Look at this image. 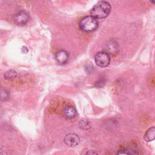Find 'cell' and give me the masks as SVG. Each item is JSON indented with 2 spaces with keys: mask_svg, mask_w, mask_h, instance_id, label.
<instances>
[{
  "mask_svg": "<svg viewBox=\"0 0 155 155\" xmlns=\"http://www.w3.org/2000/svg\"><path fill=\"white\" fill-rule=\"evenodd\" d=\"M77 112L74 107L71 105H66L63 109V114L67 119H72L76 116Z\"/></svg>",
  "mask_w": 155,
  "mask_h": 155,
  "instance_id": "cell-7",
  "label": "cell"
},
{
  "mask_svg": "<svg viewBox=\"0 0 155 155\" xmlns=\"http://www.w3.org/2000/svg\"><path fill=\"white\" fill-rule=\"evenodd\" d=\"M0 155H5V151L0 148Z\"/></svg>",
  "mask_w": 155,
  "mask_h": 155,
  "instance_id": "cell-14",
  "label": "cell"
},
{
  "mask_svg": "<svg viewBox=\"0 0 155 155\" xmlns=\"http://www.w3.org/2000/svg\"><path fill=\"white\" fill-rule=\"evenodd\" d=\"M69 58V54L68 53L64 50H61L58 51L55 55V59L56 62L61 65L65 64Z\"/></svg>",
  "mask_w": 155,
  "mask_h": 155,
  "instance_id": "cell-6",
  "label": "cell"
},
{
  "mask_svg": "<svg viewBox=\"0 0 155 155\" xmlns=\"http://www.w3.org/2000/svg\"><path fill=\"white\" fill-rule=\"evenodd\" d=\"M64 143L69 147H75L79 143V137L74 133L67 134L64 139Z\"/></svg>",
  "mask_w": 155,
  "mask_h": 155,
  "instance_id": "cell-4",
  "label": "cell"
},
{
  "mask_svg": "<svg viewBox=\"0 0 155 155\" xmlns=\"http://www.w3.org/2000/svg\"><path fill=\"white\" fill-rule=\"evenodd\" d=\"M111 9V5L108 1H100L91 8L90 15L96 19L105 18L110 14Z\"/></svg>",
  "mask_w": 155,
  "mask_h": 155,
  "instance_id": "cell-1",
  "label": "cell"
},
{
  "mask_svg": "<svg viewBox=\"0 0 155 155\" xmlns=\"http://www.w3.org/2000/svg\"><path fill=\"white\" fill-rule=\"evenodd\" d=\"M110 62V56L107 52L101 51L95 56V62L99 67H105Z\"/></svg>",
  "mask_w": 155,
  "mask_h": 155,
  "instance_id": "cell-3",
  "label": "cell"
},
{
  "mask_svg": "<svg viewBox=\"0 0 155 155\" xmlns=\"http://www.w3.org/2000/svg\"><path fill=\"white\" fill-rule=\"evenodd\" d=\"M79 127L82 128V129H88V128H90V124L87 120H81L80 123H79Z\"/></svg>",
  "mask_w": 155,
  "mask_h": 155,
  "instance_id": "cell-11",
  "label": "cell"
},
{
  "mask_svg": "<svg viewBox=\"0 0 155 155\" xmlns=\"http://www.w3.org/2000/svg\"><path fill=\"white\" fill-rule=\"evenodd\" d=\"M85 155H98V153L96 151H94V150H88L86 153Z\"/></svg>",
  "mask_w": 155,
  "mask_h": 155,
  "instance_id": "cell-13",
  "label": "cell"
},
{
  "mask_svg": "<svg viewBox=\"0 0 155 155\" xmlns=\"http://www.w3.org/2000/svg\"><path fill=\"white\" fill-rule=\"evenodd\" d=\"M17 76V72L14 70H7L4 75L5 79L8 81H12L15 79Z\"/></svg>",
  "mask_w": 155,
  "mask_h": 155,
  "instance_id": "cell-9",
  "label": "cell"
},
{
  "mask_svg": "<svg viewBox=\"0 0 155 155\" xmlns=\"http://www.w3.org/2000/svg\"><path fill=\"white\" fill-rule=\"evenodd\" d=\"M116 155H131L130 153L129 152H128L127 151L125 150H120L119 151Z\"/></svg>",
  "mask_w": 155,
  "mask_h": 155,
  "instance_id": "cell-12",
  "label": "cell"
},
{
  "mask_svg": "<svg viewBox=\"0 0 155 155\" xmlns=\"http://www.w3.org/2000/svg\"><path fill=\"white\" fill-rule=\"evenodd\" d=\"M155 137V128L154 127L149 128L144 135V140L147 142L153 140Z\"/></svg>",
  "mask_w": 155,
  "mask_h": 155,
  "instance_id": "cell-8",
  "label": "cell"
},
{
  "mask_svg": "<svg viewBox=\"0 0 155 155\" xmlns=\"http://www.w3.org/2000/svg\"><path fill=\"white\" fill-rule=\"evenodd\" d=\"M10 98V92L4 87H0V101H5Z\"/></svg>",
  "mask_w": 155,
  "mask_h": 155,
  "instance_id": "cell-10",
  "label": "cell"
},
{
  "mask_svg": "<svg viewBox=\"0 0 155 155\" xmlns=\"http://www.w3.org/2000/svg\"><path fill=\"white\" fill-rule=\"evenodd\" d=\"M98 25L97 19L91 16H87L83 18L79 22L80 28L84 31L90 32L95 30Z\"/></svg>",
  "mask_w": 155,
  "mask_h": 155,
  "instance_id": "cell-2",
  "label": "cell"
},
{
  "mask_svg": "<svg viewBox=\"0 0 155 155\" xmlns=\"http://www.w3.org/2000/svg\"><path fill=\"white\" fill-rule=\"evenodd\" d=\"M14 21L17 25H24L28 22L29 16L25 12L20 11L15 15Z\"/></svg>",
  "mask_w": 155,
  "mask_h": 155,
  "instance_id": "cell-5",
  "label": "cell"
}]
</instances>
